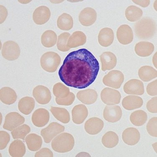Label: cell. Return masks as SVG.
I'll return each instance as SVG.
<instances>
[{"label":"cell","instance_id":"cell-46","mask_svg":"<svg viewBox=\"0 0 157 157\" xmlns=\"http://www.w3.org/2000/svg\"><path fill=\"white\" fill-rule=\"evenodd\" d=\"M132 2L143 7H147L149 5L150 3V1L149 0H147V1H132Z\"/></svg>","mask_w":157,"mask_h":157},{"label":"cell","instance_id":"cell-20","mask_svg":"<svg viewBox=\"0 0 157 157\" xmlns=\"http://www.w3.org/2000/svg\"><path fill=\"white\" fill-rule=\"evenodd\" d=\"M77 98L83 104L89 105L97 101L98 94L97 91L92 89L81 90L77 94Z\"/></svg>","mask_w":157,"mask_h":157},{"label":"cell","instance_id":"cell-26","mask_svg":"<svg viewBox=\"0 0 157 157\" xmlns=\"http://www.w3.org/2000/svg\"><path fill=\"white\" fill-rule=\"evenodd\" d=\"M154 46L152 43L148 42H141L135 46V50L138 56L142 57L151 56L154 51Z\"/></svg>","mask_w":157,"mask_h":157},{"label":"cell","instance_id":"cell-9","mask_svg":"<svg viewBox=\"0 0 157 157\" xmlns=\"http://www.w3.org/2000/svg\"><path fill=\"white\" fill-rule=\"evenodd\" d=\"M25 121V119L17 112H11L7 114L3 128L7 130L11 131L19 127Z\"/></svg>","mask_w":157,"mask_h":157},{"label":"cell","instance_id":"cell-38","mask_svg":"<svg viewBox=\"0 0 157 157\" xmlns=\"http://www.w3.org/2000/svg\"><path fill=\"white\" fill-rule=\"evenodd\" d=\"M53 93L56 98H63L67 97L70 92L68 87L61 82H58L54 86Z\"/></svg>","mask_w":157,"mask_h":157},{"label":"cell","instance_id":"cell-17","mask_svg":"<svg viewBox=\"0 0 157 157\" xmlns=\"http://www.w3.org/2000/svg\"><path fill=\"white\" fill-rule=\"evenodd\" d=\"M104 123L100 119L92 117L87 120L85 124V129L88 134L97 135L104 128Z\"/></svg>","mask_w":157,"mask_h":157},{"label":"cell","instance_id":"cell-4","mask_svg":"<svg viewBox=\"0 0 157 157\" xmlns=\"http://www.w3.org/2000/svg\"><path fill=\"white\" fill-rule=\"evenodd\" d=\"M61 63L59 55L53 52H48L44 54L40 59L41 66L46 71L54 73L57 70Z\"/></svg>","mask_w":157,"mask_h":157},{"label":"cell","instance_id":"cell-23","mask_svg":"<svg viewBox=\"0 0 157 157\" xmlns=\"http://www.w3.org/2000/svg\"><path fill=\"white\" fill-rule=\"evenodd\" d=\"M114 40V33L110 28L102 29L98 35V41L102 46L107 47L112 44Z\"/></svg>","mask_w":157,"mask_h":157},{"label":"cell","instance_id":"cell-30","mask_svg":"<svg viewBox=\"0 0 157 157\" xmlns=\"http://www.w3.org/2000/svg\"><path fill=\"white\" fill-rule=\"evenodd\" d=\"M138 75L144 82H148L157 77V71L151 66H144L139 70Z\"/></svg>","mask_w":157,"mask_h":157},{"label":"cell","instance_id":"cell-31","mask_svg":"<svg viewBox=\"0 0 157 157\" xmlns=\"http://www.w3.org/2000/svg\"><path fill=\"white\" fill-rule=\"evenodd\" d=\"M50 111L54 117L63 123L67 124L70 121L69 113L66 109L51 106Z\"/></svg>","mask_w":157,"mask_h":157},{"label":"cell","instance_id":"cell-21","mask_svg":"<svg viewBox=\"0 0 157 157\" xmlns=\"http://www.w3.org/2000/svg\"><path fill=\"white\" fill-rule=\"evenodd\" d=\"M72 114L73 122L76 124H81L88 117V109L82 104L76 105L72 110Z\"/></svg>","mask_w":157,"mask_h":157},{"label":"cell","instance_id":"cell-5","mask_svg":"<svg viewBox=\"0 0 157 157\" xmlns=\"http://www.w3.org/2000/svg\"><path fill=\"white\" fill-rule=\"evenodd\" d=\"M124 81V75L120 71L113 70L104 76L103 82L107 86L118 89Z\"/></svg>","mask_w":157,"mask_h":157},{"label":"cell","instance_id":"cell-35","mask_svg":"<svg viewBox=\"0 0 157 157\" xmlns=\"http://www.w3.org/2000/svg\"><path fill=\"white\" fill-rule=\"evenodd\" d=\"M119 137L114 132H106L102 138V143L106 147L109 148L115 147L119 143Z\"/></svg>","mask_w":157,"mask_h":157},{"label":"cell","instance_id":"cell-25","mask_svg":"<svg viewBox=\"0 0 157 157\" xmlns=\"http://www.w3.org/2000/svg\"><path fill=\"white\" fill-rule=\"evenodd\" d=\"M86 42V36L85 34L82 32L76 31L70 36L67 45L71 49L84 45Z\"/></svg>","mask_w":157,"mask_h":157},{"label":"cell","instance_id":"cell-47","mask_svg":"<svg viewBox=\"0 0 157 157\" xmlns=\"http://www.w3.org/2000/svg\"><path fill=\"white\" fill-rule=\"evenodd\" d=\"M76 157H90V155L87 152H82L78 153Z\"/></svg>","mask_w":157,"mask_h":157},{"label":"cell","instance_id":"cell-37","mask_svg":"<svg viewBox=\"0 0 157 157\" xmlns=\"http://www.w3.org/2000/svg\"><path fill=\"white\" fill-rule=\"evenodd\" d=\"M31 131V128L27 124L19 126L13 129L11 132V135L14 139H21L24 140L25 137Z\"/></svg>","mask_w":157,"mask_h":157},{"label":"cell","instance_id":"cell-42","mask_svg":"<svg viewBox=\"0 0 157 157\" xmlns=\"http://www.w3.org/2000/svg\"><path fill=\"white\" fill-rule=\"evenodd\" d=\"M1 150H3L6 147L8 143L10 142V135L6 132L1 131Z\"/></svg>","mask_w":157,"mask_h":157},{"label":"cell","instance_id":"cell-7","mask_svg":"<svg viewBox=\"0 0 157 157\" xmlns=\"http://www.w3.org/2000/svg\"><path fill=\"white\" fill-rule=\"evenodd\" d=\"M65 127L57 122L50 123L46 128L42 129L41 135L45 143H50L56 136L60 133L63 132Z\"/></svg>","mask_w":157,"mask_h":157},{"label":"cell","instance_id":"cell-3","mask_svg":"<svg viewBox=\"0 0 157 157\" xmlns=\"http://www.w3.org/2000/svg\"><path fill=\"white\" fill-rule=\"evenodd\" d=\"M75 144L73 136L68 133H63L54 139L52 142V147L54 151L65 153L71 151Z\"/></svg>","mask_w":157,"mask_h":157},{"label":"cell","instance_id":"cell-6","mask_svg":"<svg viewBox=\"0 0 157 157\" xmlns=\"http://www.w3.org/2000/svg\"><path fill=\"white\" fill-rule=\"evenodd\" d=\"M20 54V49L18 44L12 41H8L3 44L2 55L3 58L8 60H16Z\"/></svg>","mask_w":157,"mask_h":157},{"label":"cell","instance_id":"cell-16","mask_svg":"<svg viewBox=\"0 0 157 157\" xmlns=\"http://www.w3.org/2000/svg\"><path fill=\"white\" fill-rule=\"evenodd\" d=\"M51 17L50 9L47 6H40L36 8L33 14V19L37 25H42L48 21Z\"/></svg>","mask_w":157,"mask_h":157},{"label":"cell","instance_id":"cell-10","mask_svg":"<svg viewBox=\"0 0 157 157\" xmlns=\"http://www.w3.org/2000/svg\"><path fill=\"white\" fill-rule=\"evenodd\" d=\"M33 96L36 101L40 104H48L51 99L50 90L44 86L40 85L34 88Z\"/></svg>","mask_w":157,"mask_h":157},{"label":"cell","instance_id":"cell-15","mask_svg":"<svg viewBox=\"0 0 157 157\" xmlns=\"http://www.w3.org/2000/svg\"><path fill=\"white\" fill-rule=\"evenodd\" d=\"M33 124L38 128H42L46 125L50 120V114L45 109H38L34 112L32 116Z\"/></svg>","mask_w":157,"mask_h":157},{"label":"cell","instance_id":"cell-18","mask_svg":"<svg viewBox=\"0 0 157 157\" xmlns=\"http://www.w3.org/2000/svg\"><path fill=\"white\" fill-rule=\"evenodd\" d=\"M103 71H109L116 66L117 59L115 55L110 52H106L100 56Z\"/></svg>","mask_w":157,"mask_h":157},{"label":"cell","instance_id":"cell-1","mask_svg":"<svg viewBox=\"0 0 157 157\" xmlns=\"http://www.w3.org/2000/svg\"><path fill=\"white\" fill-rule=\"evenodd\" d=\"M99 71V64L97 58L89 50L83 48L67 55L58 75L66 85L83 89L93 83Z\"/></svg>","mask_w":157,"mask_h":157},{"label":"cell","instance_id":"cell-14","mask_svg":"<svg viewBox=\"0 0 157 157\" xmlns=\"http://www.w3.org/2000/svg\"><path fill=\"white\" fill-rule=\"evenodd\" d=\"M97 12L94 9L90 7L85 8L79 15L80 23L86 27H89L93 25L97 20Z\"/></svg>","mask_w":157,"mask_h":157},{"label":"cell","instance_id":"cell-8","mask_svg":"<svg viewBox=\"0 0 157 157\" xmlns=\"http://www.w3.org/2000/svg\"><path fill=\"white\" fill-rule=\"evenodd\" d=\"M102 101L107 105H116L120 103L121 95L118 90L111 88H104L101 93Z\"/></svg>","mask_w":157,"mask_h":157},{"label":"cell","instance_id":"cell-19","mask_svg":"<svg viewBox=\"0 0 157 157\" xmlns=\"http://www.w3.org/2000/svg\"><path fill=\"white\" fill-rule=\"evenodd\" d=\"M140 133L136 128H129L125 129L122 133V139L125 143L129 145H136L140 139Z\"/></svg>","mask_w":157,"mask_h":157},{"label":"cell","instance_id":"cell-43","mask_svg":"<svg viewBox=\"0 0 157 157\" xmlns=\"http://www.w3.org/2000/svg\"><path fill=\"white\" fill-rule=\"evenodd\" d=\"M157 97H153L147 102V109L150 112L157 113Z\"/></svg>","mask_w":157,"mask_h":157},{"label":"cell","instance_id":"cell-33","mask_svg":"<svg viewBox=\"0 0 157 157\" xmlns=\"http://www.w3.org/2000/svg\"><path fill=\"white\" fill-rule=\"evenodd\" d=\"M57 41V35L53 31L47 30L41 36V43L46 48L54 46Z\"/></svg>","mask_w":157,"mask_h":157},{"label":"cell","instance_id":"cell-41","mask_svg":"<svg viewBox=\"0 0 157 157\" xmlns=\"http://www.w3.org/2000/svg\"><path fill=\"white\" fill-rule=\"evenodd\" d=\"M75 99V96L72 92L70 93L67 97L65 98H56V103L59 105L62 106H69L73 104Z\"/></svg>","mask_w":157,"mask_h":157},{"label":"cell","instance_id":"cell-12","mask_svg":"<svg viewBox=\"0 0 157 157\" xmlns=\"http://www.w3.org/2000/svg\"><path fill=\"white\" fill-rule=\"evenodd\" d=\"M124 90L128 94L142 95L144 93V84L140 80L131 79L124 86Z\"/></svg>","mask_w":157,"mask_h":157},{"label":"cell","instance_id":"cell-48","mask_svg":"<svg viewBox=\"0 0 157 157\" xmlns=\"http://www.w3.org/2000/svg\"><path fill=\"white\" fill-rule=\"evenodd\" d=\"M156 55L157 52H156L155 54L154 55V57H153V63L154 64L155 67L157 68V64H156Z\"/></svg>","mask_w":157,"mask_h":157},{"label":"cell","instance_id":"cell-24","mask_svg":"<svg viewBox=\"0 0 157 157\" xmlns=\"http://www.w3.org/2000/svg\"><path fill=\"white\" fill-rule=\"evenodd\" d=\"M17 96L14 90L8 87H3L0 90L1 101L7 105H11L15 102Z\"/></svg>","mask_w":157,"mask_h":157},{"label":"cell","instance_id":"cell-32","mask_svg":"<svg viewBox=\"0 0 157 157\" xmlns=\"http://www.w3.org/2000/svg\"><path fill=\"white\" fill-rule=\"evenodd\" d=\"M73 21L70 15L63 13L58 17L57 26L59 29L64 31H69L73 28Z\"/></svg>","mask_w":157,"mask_h":157},{"label":"cell","instance_id":"cell-28","mask_svg":"<svg viewBox=\"0 0 157 157\" xmlns=\"http://www.w3.org/2000/svg\"><path fill=\"white\" fill-rule=\"evenodd\" d=\"M35 106V101L34 98L30 97H25L19 101L18 108L22 114L29 115L34 109Z\"/></svg>","mask_w":157,"mask_h":157},{"label":"cell","instance_id":"cell-44","mask_svg":"<svg viewBox=\"0 0 157 157\" xmlns=\"http://www.w3.org/2000/svg\"><path fill=\"white\" fill-rule=\"evenodd\" d=\"M157 80H156L148 84L147 87V92L148 94L151 96H157Z\"/></svg>","mask_w":157,"mask_h":157},{"label":"cell","instance_id":"cell-11","mask_svg":"<svg viewBox=\"0 0 157 157\" xmlns=\"http://www.w3.org/2000/svg\"><path fill=\"white\" fill-rule=\"evenodd\" d=\"M118 40L121 44L127 45L132 42L133 33L132 28L128 25H121L117 32Z\"/></svg>","mask_w":157,"mask_h":157},{"label":"cell","instance_id":"cell-34","mask_svg":"<svg viewBox=\"0 0 157 157\" xmlns=\"http://www.w3.org/2000/svg\"><path fill=\"white\" fill-rule=\"evenodd\" d=\"M125 17L128 21L135 22L140 19L143 14L141 9L135 6H130L126 9Z\"/></svg>","mask_w":157,"mask_h":157},{"label":"cell","instance_id":"cell-2","mask_svg":"<svg viewBox=\"0 0 157 157\" xmlns=\"http://www.w3.org/2000/svg\"><path fill=\"white\" fill-rule=\"evenodd\" d=\"M136 36L141 40H149L153 37L156 31V24L153 19L144 17L134 25Z\"/></svg>","mask_w":157,"mask_h":157},{"label":"cell","instance_id":"cell-40","mask_svg":"<svg viewBox=\"0 0 157 157\" xmlns=\"http://www.w3.org/2000/svg\"><path fill=\"white\" fill-rule=\"evenodd\" d=\"M157 118H151L147 125V130L148 133L152 137H157Z\"/></svg>","mask_w":157,"mask_h":157},{"label":"cell","instance_id":"cell-27","mask_svg":"<svg viewBox=\"0 0 157 157\" xmlns=\"http://www.w3.org/2000/svg\"><path fill=\"white\" fill-rule=\"evenodd\" d=\"M26 147L22 141L17 140L10 144L9 147V153L11 157L24 156L26 153Z\"/></svg>","mask_w":157,"mask_h":157},{"label":"cell","instance_id":"cell-22","mask_svg":"<svg viewBox=\"0 0 157 157\" xmlns=\"http://www.w3.org/2000/svg\"><path fill=\"white\" fill-rule=\"evenodd\" d=\"M143 101L141 97L137 96H128L124 98L122 101L123 107L127 110H132L143 106Z\"/></svg>","mask_w":157,"mask_h":157},{"label":"cell","instance_id":"cell-29","mask_svg":"<svg viewBox=\"0 0 157 157\" xmlns=\"http://www.w3.org/2000/svg\"><path fill=\"white\" fill-rule=\"evenodd\" d=\"M25 141L30 151H36L41 148L42 144V137L35 134H30L27 136Z\"/></svg>","mask_w":157,"mask_h":157},{"label":"cell","instance_id":"cell-45","mask_svg":"<svg viewBox=\"0 0 157 157\" xmlns=\"http://www.w3.org/2000/svg\"><path fill=\"white\" fill-rule=\"evenodd\" d=\"M52 152L48 148H44L36 152L35 157H53Z\"/></svg>","mask_w":157,"mask_h":157},{"label":"cell","instance_id":"cell-39","mask_svg":"<svg viewBox=\"0 0 157 157\" xmlns=\"http://www.w3.org/2000/svg\"><path fill=\"white\" fill-rule=\"evenodd\" d=\"M70 36V34L68 33H63L58 36L57 44L58 50L65 52L70 50L67 45L68 39Z\"/></svg>","mask_w":157,"mask_h":157},{"label":"cell","instance_id":"cell-13","mask_svg":"<svg viewBox=\"0 0 157 157\" xmlns=\"http://www.w3.org/2000/svg\"><path fill=\"white\" fill-rule=\"evenodd\" d=\"M122 115V110L118 106H106L103 113L104 119L111 123H115L120 121Z\"/></svg>","mask_w":157,"mask_h":157},{"label":"cell","instance_id":"cell-36","mask_svg":"<svg viewBox=\"0 0 157 157\" xmlns=\"http://www.w3.org/2000/svg\"><path fill=\"white\" fill-rule=\"evenodd\" d=\"M147 119V114L145 111L137 110L132 113L130 117L131 122L134 125L141 126L145 124Z\"/></svg>","mask_w":157,"mask_h":157}]
</instances>
